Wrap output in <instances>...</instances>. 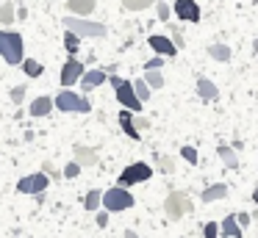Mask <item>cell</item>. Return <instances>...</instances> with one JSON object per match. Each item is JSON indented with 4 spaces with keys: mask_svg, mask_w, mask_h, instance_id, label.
<instances>
[{
    "mask_svg": "<svg viewBox=\"0 0 258 238\" xmlns=\"http://www.w3.org/2000/svg\"><path fill=\"white\" fill-rule=\"evenodd\" d=\"M0 55L12 66H20L25 61L23 55V36L17 31H0Z\"/></svg>",
    "mask_w": 258,
    "mask_h": 238,
    "instance_id": "obj_1",
    "label": "cell"
},
{
    "mask_svg": "<svg viewBox=\"0 0 258 238\" xmlns=\"http://www.w3.org/2000/svg\"><path fill=\"white\" fill-rule=\"evenodd\" d=\"M108 81H111L114 97L122 103V108L131 111V114H139V111H142V103H139V97H136V92H134V83H131V81H122L119 75H108Z\"/></svg>",
    "mask_w": 258,
    "mask_h": 238,
    "instance_id": "obj_2",
    "label": "cell"
},
{
    "mask_svg": "<svg viewBox=\"0 0 258 238\" xmlns=\"http://www.w3.org/2000/svg\"><path fill=\"white\" fill-rule=\"evenodd\" d=\"M134 205H136V199H134V194H131L128 188L114 186V188H108V191H103V205L100 208L108 210V213H122V210L134 208Z\"/></svg>",
    "mask_w": 258,
    "mask_h": 238,
    "instance_id": "obj_3",
    "label": "cell"
},
{
    "mask_svg": "<svg viewBox=\"0 0 258 238\" xmlns=\"http://www.w3.org/2000/svg\"><path fill=\"white\" fill-rule=\"evenodd\" d=\"M64 28L67 31H73L75 36H89V39H103L108 33V28L103 25V22H89V20H81V17H64Z\"/></svg>",
    "mask_w": 258,
    "mask_h": 238,
    "instance_id": "obj_4",
    "label": "cell"
},
{
    "mask_svg": "<svg viewBox=\"0 0 258 238\" xmlns=\"http://www.w3.org/2000/svg\"><path fill=\"white\" fill-rule=\"evenodd\" d=\"M164 213H167L169 221L183 219L186 213H191V197L186 191H169L167 199H164Z\"/></svg>",
    "mask_w": 258,
    "mask_h": 238,
    "instance_id": "obj_5",
    "label": "cell"
},
{
    "mask_svg": "<svg viewBox=\"0 0 258 238\" xmlns=\"http://www.w3.org/2000/svg\"><path fill=\"white\" fill-rule=\"evenodd\" d=\"M56 105L61 111H67V114H89L92 111L89 100L81 97V94H75L73 89H61V92L56 94Z\"/></svg>",
    "mask_w": 258,
    "mask_h": 238,
    "instance_id": "obj_6",
    "label": "cell"
},
{
    "mask_svg": "<svg viewBox=\"0 0 258 238\" xmlns=\"http://www.w3.org/2000/svg\"><path fill=\"white\" fill-rule=\"evenodd\" d=\"M153 177V169L147 164H142V161H136V164H128L122 172H119L117 177V186L119 188H128V186H136V183H145Z\"/></svg>",
    "mask_w": 258,
    "mask_h": 238,
    "instance_id": "obj_7",
    "label": "cell"
},
{
    "mask_svg": "<svg viewBox=\"0 0 258 238\" xmlns=\"http://www.w3.org/2000/svg\"><path fill=\"white\" fill-rule=\"evenodd\" d=\"M47 186H50V177H47L45 172H36V175L20 177L17 191H20V194H34V197H36V194H45Z\"/></svg>",
    "mask_w": 258,
    "mask_h": 238,
    "instance_id": "obj_8",
    "label": "cell"
},
{
    "mask_svg": "<svg viewBox=\"0 0 258 238\" xmlns=\"http://www.w3.org/2000/svg\"><path fill=\"white\" fill-rule=\"evenodd\" d=\"M84 64H81L78 58H70L67 64L61 66V86L64 89H70V86H75V83H81V77H84Z\"/></svg>",
    "mask_w": 258,
    "mask_h": 238,
    "instance_id": "obj_9",
    "label": "cell"
},
{
    "mask_svg": "<svg viewBox=\"0 0 258 238\" xmlns=\"http://www.w3.org/2000/svg\"><path fill=\"white\" fill-rule=\"evenodd\" d=\"M147 44H150L153 53H158L161 58H172V55H178V47L172 44V39H169V36H161V33H153V36H147Z\"/></svg>",
    "mask_w": 258,
    "mask_h": 238,
    "instance_id": "obj_10",
    "label": "cell"
},
{
    "mask_svg": "<svg viewBox=\"0 0 258 238\" xmlns=\"http://www.w3.org/2000/svg\"><path fill=\"white\" fill-rule=\"evenodd\" d=\"M175 17L183 22H200V6L195 3V0H175L172 6Z\"/></svg>",
    "mask_w": 258,
    "mask_h": 238,
    "instance_id": "obj_11",
    "label": "cell"
},
{
    "mask_svg": "<svg viewBox=\"0 0 258 238\" xmlns=\"http://www.w3.org/2000/svg\"><path fill=\"white\" fill-rule=\"evenodd\" d=\"M219 232H222L225 238H241V227H239V221H236V213H228L219 221Z\"/></svg>",
    "mask_w": 258,
    "mask_h": 238,
    "instance_id": "obj_12",
    "label": "cell"
},
{
    "mask_svg": "<svg viewBox=\"0 0 258 238\" xmlns=\"http://www.w3.org/2000/svg\"><path fill=\"white\" fill-rule=\"evenodd\" d=\"M95 6H97L95 0H67L70 17H81V20H84V14H92Z\"/></svg>",
    "mask_w": 258,
    "mask_h": 238,
    "instance_id": "obj_13",
    "label": "cell"
},
{
    "mask_svg": "<svg viewBox=\"0 0 258 238\" xmlns=\"http://www.w3.org/2000/svg\"><path fill=\"white\" fill-rule=\"evenodd\" d=\"M203 202H217V199H225L228 197V183H214V186L203 188Z\"/></svg>",
    "mask_w": 258,
    "mask_h": 238,
    "instance_id": "obj_14",
    "label": "cell"
},
{
    "mask_svg": "<svg viewBox=\"0 0 258 238\" xmlns=\"http://www.w3.org/2000/svg\"><path fill=\"white\" fill-rule=\"evenodd\" d=\"M75 164L78 166H95L97 164V149L78 144V147H75Z\"/></svg>",
    "mask_w": 258,
    "mask_h": 238,
    "instance_id": "obj_15",
    "label": "cell"
},
{
    "mask_svg": "<svg viewBox=\"0 0 258 238\" xmlns=\"http://www.w3.org/2000/svg\"><path fill=\"white\" fill-rule=\"evenodd\" d=\"M106 81H108V75L103 69H89V72H84V77H81V86L89 92V89L100 86V83H106Z\"/></svg>",
    "mask_w": 258,
    "mask_h": 238,
    "instance_id": "obj_16",
    "label": "cell"
},
{
    "mask_svg": "<svg viewBox=\"0 0 258 238\" xmlns=\"http://www.w3.org/2000/svg\"><path fill=\"white\" fill-rule=\"evenodd\" d=\"M119 127H122V133L125 136H131V138H136V141H139V130H136V125H134V114H131V111H119Z\"/></svg>",
    "mask_w": 258,
    "mask_h": 238,
    "instance_id": "obj_17",
    "label": "cell"
},
{
    "mask_svg": "<svg viewBox=\"0 0 258 238\" xmlns=\"http://www.w3.org/2000/svg\"><path fill=\"white\" fill-rule=\"evenodd\" d=\"M197 94H200L206 103H211V100L219 97V89L214 86V81H208V77H200V81H197Z\"/></svg>",
    "mask_w": 258,
    "mask_h": 238,
    "instance_id": "obj_18",
    "label": "cell"
},
{
    "mask_svg": "<svg viewBox=\"0 0 258 238\" xmlns=\"http://www.w3.org/2000/svg\"><path fill=\"white\" fill-rule=\"evenodd\" d=\"M28 111H31V116H47L53 111V100L47 97V94H45V97H36L34 103H31Z\"/></svg>",
    "mask_w": 258,
    "mask_h": 238,
    "instance_id": "obj_19",
    "label": "cell"
},
{
    "mask_svg": "<svg viewBox=\"0 0 258 238\" xmlns=\"http://www.w3.org/2000/svg\"><path fill=\"white\" fill-rule=\"evenodd\" d=\"M217 155H219V161H222L228 169H236L239 166V158H236V149L233 147H228V144H222V147L217 149Z\"/></svg>",
    "mask_w": 258,
    "mask_h": 238,
    "instance_id": "obj_20",
    "label": "cell"
},
{
    "mask_svg": "<svg viewBox=\"0 0 258 238\" xmlns=\"http://www.w3.org/2000/svg\"><path fill=\"white\" fill-rule=\"evenodd\" d=\"M100 205H103V191L92 188V191L84 197V208H86V210H100Z\"/></svg>",
    "mask_w": 258,
    "mask_h": 238,
    "instance_id": "obj_21",
    "label": "cell"
},
{
    "mask_svg": "<svg viewBox=\"0 0 258 238\" xmlns=\"http://www.w3.org/2000/svg\"><path fill=\"white\" fill-rule=\"evenodd\" d=\"M17 6L14 3H0V25H12L14 20H17Z\"/></svg>",
    "mask_w": 258,
    "mask_h": 238,
    "instance_id": "obj_22",
    "label": "cell"
},
{
    "mask_svg": "<svg viewBox=\"0 0 258 238\" xmlns=\"http://www.w3.org/2000/svg\"><path fill=\"white\" fill-rule=\"evenodd\" d=\"M208 55H211L214 61H230V47L228 44H211V47H208Z\"/></svg>",
    "mask_w": 258,
    "mask_h": 238,
    "instance_id": "obj_23",
    "label": "cell"
},
{
    "mask_svg": "<svg viewBox=\"0 0 258 238\" xmlns=\"http://www.w3.org/2000/svg\"><path fill=\"white\" fill-rule=\"evenodd\" d=\"M20 66H23V72H25V75H28V77H39L42 72H45V66H42V64H39V61H36V58H25V61H23V64H20Z\"/></svg>",
    "mask_w": 258,
    "mask_h": 238,
    "instance_id": "obj_24",
    "label": "cell"
},
{
    "mask_svg": "<svg viewBox=\"0 0 258 238\" xmlns=\"http://www.w3.org/2000/svg\"><path fill=\"white\" fill-rule=\"evenodd\" d=\"M78 42H81V39L75 36L73 31H64V47H67L70 58H75V53H78Z\"/></svg>",
    "mask_w": 258,
    "mask_h": 238,
    "instance_id": "obj_25",
    "label": "cell"
},
{
    "mask_svg": "<svg viewBox=\"0 0 258 238\" xmlns=\"http://www.w3.org/2000/svg\"><path fill=\"white\" fill-rule=\"evenodd\" d=\"M134 92H136V97H139V103H145V100L150 97V86L145 83V77H142V81H134Z\"/></svg>",
    "mask_w": 258,
    "mask_h": 238,
    "instance_id": "obj_26",
    "label": "cell"
},
{
    "mask_svg": "<svg viewBox=\"0 0 258 238\" xmlns=\"http://www.w3.org/2000/svg\"><path fill=\"white\" fill-rule=\"evenodd\" d=\"M122 6L128 11H145V9L153 6V0H122Z\"/></svg>",
    "mask_w": 258,
    "mask_h": 238,
    "instance_id": "obj_27",
    "label": "cell"
},
{
    "mask_svg": "<svg viewBox=\"0 0 258 238\" xmlns=\"http://www.w3.org/2000/svg\"><path fill=\"white\" fill-rule=\"evenodd\" d=\"M145 83H147L150 89H161V86H164V75H161V72H147V75H145Z\"/></svg>",
    "mask_w": 258,
    "mask_h": 238,
    "instance_id": "obj_28",
    "label": "cell"
},
{
    "mask_svg": "<svg viewBox=\"0 0 258 238\" xmlns=\"http://www.w3.org/2000/svg\"><path fill=\"white\" fill-rule=\"evenodd\" d=\"M158 169H161L164 175H172V172H175V161L169 158V155H161V158H158Z\"/></svg>",
    "mask_w": 258,
    "mask_h": 238,
    "instance_id": "obj_29",
    "label": "cell"
},
{
    "mask_svg": "<svg viewBox=\"0 0 258 238\" xmlns=\"http://www.w3.org/2000/svg\"><path fill=\"white\" fill-rule=\"evenodd\" d=\"M203 235L206 238H219V224L217 221H206V224H203Z\"/></svg>",
    "mask_w": 258,
    "mask_h": 238,
    "instance_id": "obj_30",
    "label": "cell"
},
{
    "mask_svg": "<svg viewBox=\"0 0 258 238\" xmlns=\"http://www.w3.org/2000/svg\"><path fill=\"white\" fill-rule=\"evenodd\" d=\"M180 155H183V161H189L191 166H195L197 161H200V155H197V149H195V147H180Z\"/></svg>",
    "mask_w": 258,
    "mask_h": 238,
    "instance_id": "obj_31",
    "label": "cell"
},
{
    "mask_svg": "<svg viewBox=\"0 0 258 238\" xmlns=\"http://www.w3.org/2000/svg\"><path fill=\"white\" fill-rule=\"evenodd\" d=\"M161 66H164V58L161 55H153V58L145 64V72H161Z\"/></svg>",
    "mask_w": 258,
    "mask_h": 238,
    "instance_id": "obj_32",
    "label": "cell"
},
{
    "mask_svg": "<svg viewBox=\"0 0 258 238\" xmlns=\"http://www.w3.org/2000/svg\"><path fill=\"white\" fill-rule=\"evenodd\" d=\"M23 100H25V83H20V86L12 89V103L14 105H23Z\"/></svg>",
    "mask_w": 258,
    "mask_h": 238,
    "instance_id": "obj_33",
    "label": "cell"
},
{
    "mask_svg": "<svg viewBox=\"0 0 258 238\" xmlns=\"http://www.w3.org/2000/svg\"><path fill=\"white\" fill-rule=\"evenodd\" d=\"M156 11H158V20H161V22H167V20H169V14H172V9H169V3H161V0H158Z\"/></svg>",
    "mask_w": 258,
    "mask_h": 238,
    "instance_id": "obj_34",
    "label": "cell"
},
{
    "mask_svg": "<svg viewBox=\"0 0 258 238\" xmlns=\"http://www.w3.org/2000/svg\"><path fill=\"white\" fill-rule=\"evenodd\" d=\"M61 175L67 177V180H73V177H78V175H81V166L73 161V164H67V166H64V172H61Z\"/></svg>",
    "mask_w": 258,
    "mask_h": 238,
    "instance_id": "obj_35",
    "label": "cell"
},
{
    "mask_svg": "<svg viewBox=\"0 0 258 238\" xmlns=\"http://www.w3.org/2000/svg\"><path fill=\"white\" fill-rule=\"evenodd\" d=\"M134 125H136V130H147L150 127V119H145V116H134Z\"/></svg>",
    "mask_w": 258,
    "mask_h": 238,
    "instance_id": "obj_36",
    "label": "cell"
},
{
    "mask_svg": "<svg viewBox=\"0 0 258 238\" xmlns=\"http://www.w3.org/2000/svg\"><path fill=\"white\" fill-rule=\"evenodd\" d=\"M169 31H172V44L175 47H183V33H180L178 28H169Z\"/></svg>",
    "mask_w": 258,
    "mask_h": 238,
    "instance_id": "obj_37",
    "label": "cell"
},
{
    "mask_svg": "<svg viewBox=\"0 0 258 238\" xmlns=\"http://www.w3.org/2000/svg\"><path fill=\"white\" fill-rule=\"evenodd\" d=\"M95 221H97V227H106L108 224V210H97Z\"/></svg>",
    "mask_w": 258,
    "mask_h": 238,
    "instance_id": "obj_38",
    "label": "cell"
},
{
    "mask_svg": "<svg viewBox=\"0 0 258 238\" xmlns=\"http://www.w3.org/2000/svg\"><path fill=\"white\" fill-rule=\"evenodd\" d=\"M236 221H239V227H247L252 221V216L250 213H236Z\"/></svg>",
    "mask_w": 258,
    "mask_h": 238,
    "instance_id": "obj_39",
    "label": "cell"
},
{
    "mask_svg": "<svg viewBox=\"0 0 258 238\" xmlns=\"http://www.w3.org/2000/svg\"><path fill=\"white\" fill-rule=\"evenodd\" d=\"M28 17V9H17V20H25Z\"/></svg>",
    "mask_w": 258,
    "mask_h": 238,
    "instance_id": "obj_40",
    "label": "cell"
},
{
    "mask_svg": "<svg viewBox=\"0 0 258 238\" xmlns=\"http://www.w3.org/2000/svg\"><path fill=\"white\" fill-rule=\"evenodd\" d=\"M252 202H255V205H258V186H255V188H252Z\"/></svg>",
    "mask_w": 258,
    "mask_h": 238,
    "instance_id": "obj_41",
    "label": "cell"
},
{
    "mask_svg": "<svg viewBox=\"0 0 258 238\" xmlns=\"http://www.w3.org/2000/svg\"><path fill=\"white\" fill-rule=\"evenodd\" d=\"M125 238H139V235H136L134 230H125Z\"/></svg>",
    "mask_w": 258,
    "mask_h": 238,
    "instance_id": "obj_42",
    "label": "cell"
},
{
    "mask_svg": "<svg viewBox=\"0 0 258 238\" xmlns=\"http://www.w3.org/2000/svg\"><path fill=\"white\" fill-rule=\"evenodd\" d=\"M252 221H255V227H258V210H255V213H252Z\"/></svg>",
    "mask_w": 258,
    "mask_h": 238,
    "instance_id": "obj_43",
    "label": "cell"
},
{
    "mask_svg": "<svg viewBox=\"0 0 258 238\" xmlns=\"http://www.w3.org/2000/svg\"><path fill=\"white\" fill-rule=\"evenodd\" d=\"M252 50H255V53H258V39H255V42H252Z\"/></svg>",
    "mask_w": 258,
    "mask_h": 238,
    "instance_id": "obj_44",
    "label": "cell"
},
{
    "mask_svg": "<svg viewBox=\"0 0 258 238\" xmlns=\"http://www.w3.org/2000/svg\"><path fill=\"white\" fill-rule=\"evenodd\" d=\"M14 3H20V0H14Z\"/></svg>",
    "mask_w": 258,
    "mask_h": 238,
    "instance_id": "obj_45",
    "label": "cell"
}]
</instances>
